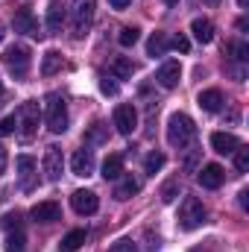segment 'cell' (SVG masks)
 Returning <instances> with one entry per match:
<instances>
[{"mask_svg": "<svg viewBox=\"0 0 249 252\" xmlns=\"http://www.w3.org/2000/svg\"><path fill=\"white\" fill-rule=\"evenodd\" d=\"M167 141H170V147H179V150H185V147H190L196 141V126H193V121L187 118L185 112L170 115V121H167Z\"/></svg>", "mask_w": 249, "mask_h": 252, "instance_id": "cell-1", "label": "cell"}, {"mask_svg": "<svg viewBox=\"0 0 249 252\" xmlns=\"http://www.w3.org/2000/svg\"><path fill=\"white\" fill-rule=\"evenodd\" d=\"M44 121H47V129L53 132V135H62L64 129H67V106H64L62 94H47V100H44Z\"/></svg>", "mask_w": 249, "mask_h": 252, "instance_id": "cell-2", "label": "cell"}, {"mask_svg": "<svg viewBox=\"0 0 249 252\" xmlns=\"http://www.w3.org/2000/svg\"><path fill=\"white\" fill-rule=\"evenodd\" d=\"M94 9H97V0H73L70 3V30H73V38H82L91 30Z\"/></svg>", "mask_w": 249, "mask_h": 252, "instance_id": "cell-3", "label": "cell"}, {"mask_svg": "<svg viewBox=\"0 0 249 252\" xmlns=\"http://www.w3.org/2000/svg\"><path fill=\"white\" fill-rule=\"evenodd\" d=\"M205 223V205L196 199V196H185L182 205H179V226L185 232H193Z\"/></svg>", "mask_w": 249, "mask_h": 252, "instance_id": "cell-4", "label": "cell"}, {"mask_svg": "<svg viewBox=\"0 0 249 252\" xmlns=\"http://www.w3.org/2000/svg\"><path fill=\"white\" fill-rule=\"evenodd\" d=\"M38 121H41V106H38L35 100L24 103L21 112H18V132H21L24 141L35 138V132H38Z\"/></svg>", "mask_w": 249, "mask_h": 252, "instance_id": "cell-5", "label": "cell"}, {"mask_svg": "<svg viewBox=\"0 0 249 252\" xmlns=\"http://www.w3.org/2000/svg\"><path fill=\"white\" fill-rule=\"evenodd\" d=\"M30 47H24V44H12V47H6V53H3V64L15 73V76H24L27 70H30Z\"/></svg>", "mask_w": 249, "mask_h": 252, "instance_id": "cell-6", "label": "cell"}, {"mask_svg": "<svg viewBox=\"0 0 249 252\" xmlns=\"http://www.w3.org/2000/svg\"><path fill=\"white\" fill-rule=\"evenodd\" d=\"M62 167H64L62 147L50 144V147L44 150V176H47V182H59V179H62Z\"/></svg>", "mask_w": 249, "mask_h": 252, "instance_id": "cell-7", "label": "cell"}, {"mask_svg": "<svg viewBox=\"0 0 249 252\" xmlns=\"http://www.w3.org/2000/svg\"><path fill=\"white\" fill-rule=\"evenodd\" d=\"M12 30L21 32V35H41V32H38V21H35V15H32L30 6H21V9L12 15Z\"/></svg>", "mask_w": 249, "mask_h": 252, "instance_id": "cell-8", "label": "cell"}, {"mask_svg": "<svg viewBox=\"0 0 249 252\" xmlns=\"http://www.w3.org/2000/svg\"><path fill=\"white\" fill-rule=\"evenodd\" d=\"M70 205H73V211H76V214L88 217V214H97L100 199H97V193H94V190H73V193H70Z\"/></svg>", "mask_w": 249, "mask_h": 252, "instance_id": "cell-9", "label": "cell"}, {"mask_svg": "<svg viewBox=\"0 0 249 252\" xmlns=\"http://www.w3.org/2000/svg\"><path fill=\"white\" fill-rule=\"evenodd\" d=\"M115 129L121 132V135H132L135 132V126H138V112H135V106H129V103H121L118 109H115Z\"/></svg>", "mask_w": 249, "mask_h": 252, "instance_id": "cell-10", "label": "cell"}, {"mask_svg": "<svg viewBox=\"0 0 249 252\" xmlns=\"http://www.w3.org/2000/svg\"><path fill=\"white\" fill-rule=\"evenodd\" d=\"M156 79H158V85L161 88H176L179 85V79H182V64L176 62V59H167V62L158 67V73H156Z\"/></svg>", "mask_w": 249, "mask_h": 252, "instance_id": "cell-11", "label": "cell"}, {"mask_svg": "<svg viewBox=\"0 0 249 252\" xmlns=\"http://www.w3.org/2000/svg\"><path fill=\"white\" fill-rule=\"evenodd\" d=\"M70 170H73V176H91V170H94V150H88V147L76 150L70 156Z\"/></svg>", "mask_w": 249, "mask_h": 252, "instance_id": "cell-12", "label": "cell"}, {"mask_svg": "<svg viewBox=\"0 0 249 252\" xmlns=\"http://www.w3.org/2000/svg\"><path fill=\"white\" fill-rule=\"evenodd\" d=\"M15 167H18V176H21V188L30 190L32 188V176H35V170H38V161H35L32 156H18V158H15Z\"/></svg>", "mask_w": 249, "mask_h": 252, "instance_id": "cell-13", "label": "cell"}, {"mask_svg": "<svg viewBox=\"0 0 249 252\" xmlns=\"http://www.w3.org/2000/svg\"><path fill=\"white\" fill-rule=\"evenodd\" d=\"M199 185L202 188H208V190H217L220 185H223V179H226V170L220 167V164H205L202 170H199Z\"/></svg>", "mask_w": 249, "mask_h": 252, "instance_id": "cell-14", "label": "cell"}, {"mask_svg": "<svg viewBox=\"0 0 249 252\" xmlns=\"http://www.w3.org/2000/svg\"><path fill=\"white\" fill-rule=\"evenodd\" d=\"M30 217L35 223H56L62 217V208H59V202H38V205H32Z\"/></svg>", "mask_w": 249, "mask_h": 252, "instance_id": "cell-15", "label": "cell"}, {"mask_svg": "<svg viewBox=\"0 0 249 252\" xmlns=\"http://www.w3.org/2000/svg\"><path fill=\"white\" fill-rule=\"evenodd\" d=\"M211 147H214V153H220V156H232V153L241 147V141H238L232 132H214V135H211Z\"/></svg>", "mask_w": 249, "mask_h": 252, "instance_id": "cell-16", "label": "cell"}, {"mask_svg": "<svg viewBox=\"0 0 249 252\" xmlns=\"http://www.w3.org/2000/svg\"><path fill=\"white\" fill-rule=\"evenodd\" d=\"M196 103H199V109H205V112H220L223 109V91L220 88H208V91H199V97H196Z\"/></svg>", "mask_w": 249, "mask_h": 252, "instance_id": "cell-17", "label": "cell"}, {"mask_svg": "<svg viewBox=\"0 0 249 252\" xmlns=\"http://www.w3.org/2000/svg\"><path fill=\"white\" fill-rule=\"evenodd\" d=\"M190 32H193V38L199 44H211L214 41V24L208 18H193L190 21Z\"/></svg>", "mask_w": 249, "mask_h": 252, "instance_id": "cell-18", "label": "cell"}, {"mask_svg": "<svg viewBox=\"0 0 249 252\" xmlns=\"http://www.w3.org/2000/svg\"><path fill=\"white\" fill-rule=\"evenodd\" d=\"M121 176H124V156L115 153L103 161V179L109 182V179H121Z\"/></svg>", "mask_w": 249, "mask_h": 252, "instance_id": "cell-19", "label": "cell"}, {"mask_svg": "<svg viewBox=\"0 0 249 252\" xmlns=\"http://www.w3.org/2000/svg\"><path fill=\"white\" fill-rule=\"evenodd\" d=\"M226 56H229V62H235V64H247L249 62V44L247 41H229L226 44Z\"/></svg>", "mask_w": 249, "mask_h": 252, "instance_id": "cell-20", "label": "cell"}, {"mask_svg": "<svg viewBox=\"0 0 249 252\" xmlns=\"http://www.w3.org/2000/svg\"><path fill=\"white\" fill-rule=\"evenodd\" d=\"M167 50H170V38H167V32H153L150 41H147V53H150V56H164Z\"/></svg>", "mask_w": 249, "mask_h": 252, "instance_id": "cell-21", "label": "cell"}, {"mask_svg": "<svg viewBox=\"0 0 249 252\" xmlns=\"http://www.w3.org/2000/svg\"><path fill=\"white\" fill-rule=\"evenodd\" d=\"M64 18H67V12H64V6L59 0H53L50 3V9H47V27L53 30V32H59L64 27Z\"/></svg>", "mask_w": 249, "mask_h": 252, "instance_id": "cell-22", "label": "cell"}, {"mask_svg": "<svg viewBox=\"0 0 249 252\" xmlns=\"http://www.w3.org/2000/svg\"><path fill=\"white\" fill-rule=\"evenodd\" d=\"M138 190H141V179L124 176V179L118 182V188H115V196H118V199H129V196H135Z\"/></svg>", "mask_w": 249, "mask_h": 252, "instance_id": "cell-23", "label": "cell"}, {"mask_svg": "<svg viewBox=\"0 0 249 252\" xmlns=\"http://www.w3.org/2000/svg\"><path fill=\"white\" fill-rule=\"evenodd\" d=\"M85 238H88L85 229H73V232H67V235L62 238V250L64 252H76L82 244H85Z\"/></svg>", "mask_w": 249, "mask_h": 252, "instance_id": "cell-24", "label": "cell"}, {"mask_svg": "<svg viewBox=\"0 0 249 252\" xmlns=\"http://www.w3.org/2000/svg\"><path fill=\"white\" fill-rule=\"evenodd\" d=\"M112 73H115L118 79H132V73H135V64L129 62L126 56H118V59L112 62Z\"/></svg>", "mask_w": 249, "mask_h": 252, "instance_id": "cell-25", "label": "cell"}, {"mask_svg": "<svg viewBox=\"0 0 249 252\" xmlns=\"http://www.w3.org/2000/svg\"><path fill=\"white\" fill-rule=\"evenodd\" d=\"M59 67H62V53H59V50H50V53L44 56V62H41V73H44V76H53Z\"/></svg>", "mask_w": 249, "mask_h": 252, "instance_id": "cell-26", "label": "cell"}, {"mask_svg": "<svg viewBox=\"0 0 249 252\" xmlns=\"http://www.w3.org/2000/svg\"><path fill=\"white\" fill-rule=\"evenodd\" d=\"M179 193H182V185H179V179H167V182L161 185V190H158L161 202H167V205H170V202H173Z\"/></svg>", "mask_w": 249, "mask_h": 252, "instance_id": "cell-27", "label": "cell"}, {"mask_svg": "<svg viewBox=\"0 0 249 252\" xmlns=\"http://www.w3.org/2000/svg\"><path fill=\"white\" fill-rule=\"evenodd\" d=\"M106 141V124H91L88 126V132H85V144H103Z\"/></svg>", "mask_w": 249, "mask_h": 252, "instance_id": "cell-28", "label": "cell"}, {"mask_svg": "<svg viewBox=\"0 0 249 252\" xmlns=\"http://www.w3.org/2000/svg\"><path fill=\"white\" fill-rule=\"evenodd\" d=\"M161 167H164V156H161V153H156V150H153V153H150V156H147V158H144V170H147V173H150V176H156V173H158V170H161Z\"/></svg>", "mask_w": 249, "mask_h": 252, "instance_id": "cell-29", "label": "cell"}, {"mask_svg": "<svg viewBox=\"0 0 249 252\" xmlns=\"http://www.w3.org/2000/svg\"><path fill=\"white\" fill-rule=\"evenodd\" d=\"M232 156H235V167H238V173H249V147L241 144Z\"/></svg>", "mask_w": 249, "mask_h": 252, "instance_id": "cell-30", "label": "cell"}, {"mask_svg": "<svg viewBox=\"0 0 249 252\" xmlns=\"http://www.w3.org/2000/svg\"><path fill=\"white\" fill-rule=\"evenodd\" d=\"M24 244H27L24 232H21V229H15V235L9 232V241H6V252H24Z\"/></svg>", "mask_w": 249, "mask_h": 252, "instance_id": "cell-31", "label": "cell"}, {"mask_svg": "<svg viewBox=\"0 0 249 252\" xmlns=\"http://www.w3.org/2000/svg\"><path fill=\"white\" fill-rule=\"evenodd\" d=\"M138 38H141V32H138L135 27H124V30H121V35H118L121 47H132V44H135Z\"/></svg>", "mask_w": 249, "mask_h": 252, "instance_id": "cell-32", "label": "cell"}, {"mask_svg": "<svg viewBox=\"0 0 249 252\" xmlns=\"http://www.w3.org/2000/svg\"><path fill=\"white\" fill-rule=\"evenodd\" d=\"M21 223H24V220H21V214H18V211H9V214H3V217H0V226H3L6 232L21 229Z\"/></svg>", "mask_w": 249, "mask_h": 252, "instance_id": "cell-33", "label": "cell"}, {"mask_svg": "<svg viewBox=\"0 0 249 252\" xmlns=\"http://www.w3.org/2000/svg\"><path fill=\"white\" fill-rule=\"evenodd\" d=\"M18 129V118L15 115H9V118H3L0 121V138H6V135H12Z\"/></svg>", "mask_w": 249, "mask_h": 252, "instance_id": "cell-34", "label": "cell"}, {"mask_svg": "<svg viewBox=\"0 0 249 252\" xmlns=\"http://www.w3.org/2000/svg\"><path fill=\"white\" fill-rule=\"evenodd\" d=\"M170 47H173V50H179V53H187V50H190V41H187V35L179 32V35H173V38H170Z\"/></svg>", "mask_w": 249, "mask_h": 252, "instance_id": "cell-35", "label": "cell"}, {"mask_svg": "<svg viewBox=\"0 0 249 252\" xmlns=\"http://www.w3.org/2000/svg\"><path fill=\"white\" fill-rule=\"evenodd\" d=\"M109 252H138V247H135V241H129V238H121L118 244H112V250Z\"/></svg>", "mask_w": 249, "mask_h": 252, "instance_id": "cell-36", "label": "cell"}, {"mask_svg": "<svg viewBox=\"0 0 249 252\" xmlns=\"http://www.w3.org/2000/svg\"><path fill=\"white\" fill-rule=\"evenodd\" d=\"M187 150H190V153L185 156V170H187V173H193V170H196V158H199V150H196L193 144H190Z\"/></svg>", "mask_w": 249, "mask_h": 252, "instance_id": "cell-37", "label": "cell"}, {"mask_svg": "<svg viewBox=\"0 0 249 252\" xmlns=\"http://www.w3.org/2000/svg\"><path fill=\"white\" fill-rule=\"evenodd\" d=\"M100 88H103V94H118V82H112L109 76H103V82H100Z\"/></svg>", "mask_w": 249, "mask_h": 252, "instance_id": "cell-38", "label": "cell"}, {"mask_svg": "<svg viewBox=\"0 0 249 252\" xmlns=\"http://www.w3.org/2000/svg\"><path fill=\"white\" fill-rule=\"evenodd\" d=\"M6 164H9V156H6V150L0 147V176L6 173Z\"/></svg>", "mask_w": 249, "mask_h": 252, "instance_id": "cell-39", "label": "cell"}, {"mask_svg": "<svg viewBox=\"0 0 249 252\" xmlns=\"http://www.w3.org/2000/svg\"><path fill=\"white\" fill-rule=\"evenodd\" d=\"M238 196H241V208L247 211V208H249V190L244 188V190H241V193H238Z\"/></svg>", "mask_w": 249, "mask_h": 252, "instance_id": "cell-40", "label": "cell"}, {"mask_svg": "<svg viewBox=\"0 0 249 252\" xmlns=\"http://www.w3.org/2000/svg\"><path fill=\"white\" fill-rule=\"evenodd\" d=\"M109 3H112V9H126L132 0H109Z\"/></svg>", "mask_w": 249, "mask_h": 252, "instance_id": "cell-41", "label": "cell"}, {"mask_svg": "<svg viewBox=\"0 0 249 252\" xmlns=\"http://www.w3.org/2000/svg\"><path fill=\"white\" fill-rule=\"evenodd\" d=\"M247 3H249V0H238V6H241V9H247Z\"/></svg>", "mask_w": 249, "mask_h": 252, "instance_id": "cell-42", "label": "cell"}, {"mask_svg": "<svg viewBox=\"0 0 249 252\" xmlns=\"http://www.w3.org/2000/svg\"><path fill=\"white\" fill-rule=\"evenodd\" d=\"M208 3H211V6H217V3H220V0H208Z\"/></svg>", "mask_w": 249, "mask_h": 252, "instance_id": "cell-43", "label": "cell"}, {"mask_svg": "<svg viewBox=\"0 0 249 252\" xmlns=\"http://www.w3.org/2000/svg\"><path fill=\"white\" fill-rule=\"evenodd\" d=\"M0 94H3V82H0Z\"/></svg>", "mask_w": 249, "mask_h": 252, "instance_id": "cell-44", "label": "cell"}, {"mask_svg": "<svg viewBox=\"0 0 249 252\" xmlns=\"http://www.w3.org/2000/svg\"><path fill=\"white\" fill-rule=\"evenodd\" d=\"M0 41H3V30H0Z\"/></svg>", "mask_w": 249, "mask_h": 252, "instance_id": "cell-45", "label": "cell"}, {"mask_svg": "<svg viewBox=\"0 0 249 252\" xmlns=\"http://www.w3.org/2000/svg\"><path fill=\"white\" fill-rule=\"evenodd\" d=\"M167 3H170V6H173V0H167Z\"/></svg>", "mask_w": 249, "mask_h": 252, "instance_id": "cell-46", "label": "cell"}]
</instances>
